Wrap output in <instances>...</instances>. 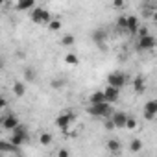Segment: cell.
Instances as JSON below:
<instances>
[{"mask_svg":"<svg viewBox=\"0 0 157 157\" xmlns=\"http://www.w3.org/2000/svg\"><path fill=\"white\" fill-rule=\"evenodd\" d=\"M87 111H89V115H93V117H98V118H111V115H113V107L109 105V104H96V105H89L87 107Z\"/></svg>","mask_w":157,"mask_h":157,"instance_id":"1","label":"cell"},{"mask_svg":"<svg viewBox=\"0 0 157 157\" xmlns=\"http://www.w3.org/2000/svg\"><path fill=\"white\" fill-rule=\"evenodd\" d=\"M28 140V129L22 126V124H19L13 131H11V137H10V142L13 144V146H17V148H21L24 142Z\"/></svg>","mask_w":157,"mask_h":157,"instance_id":"2","label":"cell"},{"mask_svg":"<svg viewBox=\"0 0 157 157\" xmlns=\"http://www.w3.org/2000/svg\"><path fill=\"white\" fill-rule=\"evenodd\" d=\"M126 83H128V76L124 72H120V70H115V72H111L107 76V85L113 87V89H118L120 91Z\"/></svg>","mask_w":157,"mask_h":157,"instance_id":"3","label":"cell"},{"mask_svg":"<svg viewBox=\"0 0 157 157\" xmlns=\"http://www.w3.org/2000/svg\"><path fill=\"white\" fill-rule=\"evenodd\" d=\"M74 120H76V113L67 111V113H61V115L56 118V126H57L59 129H63V131H68V126H70Z\"/></svg>","mask_w":157,"mask_h":157,"instance_id":"4","label":"cell"},{"mask_svg":"<svg viewBox=\"0 0 157 157\" xmlns=\"http://www.w3.org/2000/svg\"><path fill=\"white\" fill-rule=\"evenodd\" d=\"M32 21L33 22H37V24H48L50 21H52V15L46 11V10H43V8H33V11H32Z\"/></svg>","mask_w":157,"mask_h":157,"instance_id":"5","label":"cell"},{"mask_svg":"<svg viewBox=\"0 0 157 157\" xmlns=\"http://www.w3.org/2000/svg\"><path fill=\"white\" fill-rule=\"evenodd\" d=\"M111 122H113L115 129H117V128H118V129H122V128H126L128 115H126V113H122V111H113V115H111Z\"/></svg>","mask_w":157,"mask_h":157,"instance_id":"6","label":"cell"},{"mask_svg":"<svg viewBox=\"0 0 157 157\" xmlns=\"http://www.w3.org/2000/svg\"><path fill=\"white\" fill-rule=\"evenodd\" d=\"M102 93H104L105 104H109V105H111V104H115V102L118 100V96H120V91H118V89H113V87H109V85H107Z\"/></svg>","mask_w":157,"mask_h":157,"instance_id":"7","label":"cell"},{"mask_svg":"<svg viewBox=\"0 0 157 157\" xmlns=\"http://www.w3.org/2000/svg\"><path fill=\"white\" fill-rule=\"evenodd\" d=\"M19 124H21V122H19L17 115H13V113H10V115H4V120H2V128H4V129H10V131H13V129H15Z\"/></svg>","mask_w":157,"mask_h":157,"instance_id":"8","label":"cell"},{"mask_svg":"<svg viewBox=\"0 0 157 157\" xmlns=\"http://www.w3.org/2000/svg\"><path fill=\"white\" fill-rule=\"evenodd\" d=\"M155 44H157V41H155V37L151 33L139 39V48L140 50H151V48H155Z\"/></svg>","mask_w":157,"mask_h":157,"instance_id":"9","label":"cell"},{"mask_svg":"<svg viewBox=\"0 0 157 157\" xmlns=\"http://www.w3.org/2000/svg\"><path fill=\"white\" fill-rule=\"evenodd\" d=\"M140 28V22L135 15H128V22H126V32L128 33H137V30Z\"/></svg>","mask_w":157,"mask_h":157,"instance_id":"10","label":"cell"},{"mask_svg":"<svg viewBox=\"0 0 157 157\" xmlns=\"http://www.w3.org/2000/svg\"><path fill=\"white\" fill-rule=\"evenodd\" d=\"M0 151H6V153H15V155H19L21 148L13 146L10 140H0Z\"/></svg>","mask_w":157,"mask_h":157,"instance_id":"11","label":"cell"},{"mask_svg":"<svg viewBox=\"0 0 157 157\" xmlns=\"http://www.w3.org/2000/svg\"><path fill=\"white\" fill-rule=\"evenodd\" d=\"M105 35H107V33H105L104 30H94V32H93V41H94L96 44H100L102 48H105V46H104V44H105V43H104V41H105Z\"/></svg>","mask_w":157,"mask_h":157,"instance_id":"12","label":"cell"},{"mask_svg":"<svg viewBox=\"0 0 157 157\" xmlns=\"http://www.w3.org/2000/svg\"><path fill=\"white\" fill-rule=\"evenodd\" d=\"M96 104H105V98H104L102 91H96L89 96V105H96Z\"/></svg>","mask_w":157,"mask_h":157,"instance_id":"13","label":"cell"},{"mask_svg":"<svg viewBox=\"0 0 157 157\" xmlns=\"http://www.w3.org/2000/svg\"><path fill=\"white\" fill-rule=\"evenodd\" d=\"M13 93H15V96H24L26 94V85H24V82H21V80H17V82H13Z\"/></svg>","mask_w":157,"mask_h":157,"instance_id":"14","label":"cell"},{"mask_svg":"<svg viewBox=\"0 0 157 157\" xmlns=\"http://www.w3.org/2000/svg\"><path fill=\"white\" fill-rule=\"evenodd\" d=\"M39 142H41L43 146H50V144L54 142V135L48 133V131H43V133L39 135Z\"/></svg>","mask_w":157,"mask_h":157,"instance_id":"15","label":"cell"},{"mask_svg":"<svg viewBox=\"0 0 157 157\" xmlns=\"http://www.w3.org/2000/svg\"><path fill=\"white\" fill-rule=\"evenodd\" d=\"M144 113L157 115V100H148V102H146V105H144Z\"/></svg>","mask_w":157,"mask_h":157,"instance_id":"16","label":"cell"},{"mask_svg":"<svg viewBox=\"0 0 157 157\" xmlns=\"http://www.w3.org/2000/svg\"><path fill=\"white\" fill-rule=\"evenodd\" d=\"M133 89L135 93H142L144 91V80H142V76H135V80H133Z\"/></svg>","mask_w":157,"mask_h":157,"instance_id":"17","label":"cell"},{"mask_svg":"<svg viewBox=\"0 0 157 157\" xmlns=\"http://www.w3.org/2000/svg\"><path fill=\"white\" fill-rule=\"evenodd\" d=\"M22 74H24V82H35V70L32 67H24Z\"/></svg>","mask_w":157,"mask_h":157,"instance_id":"18","label":"cell"},{"mask_svg":"<svg viewBox=\"0 0 157 157\" xmlns=\"http://www.w3.org/2000/svg\"><path fill=\"white\" fill-rule=\"evenodd\" d=\"M74 41H76V39H74L72 33H65V35L61 37V44H63V46H72Z\"/></svg>","mask_w":157,"mask_h":157,"instance_id":"19","label":"cell"},{"mask_svg":"<svg viewBox=\"0 0 157 157\" xmlns=\"http://www.w3.org/2000/svg\"><path fill=\"white\" fill-rule=\"evenodd\" d=\"M129 150L135 151V153L140 151V150H142V140H140V139H133V140L129 142Z\"/></svg>","mask_w":157,"mask_h":157,"instance_id":"20","label":"cell"},{"mask_svg":"<svg viewBox=\"0 0 157 157\" xmlns=\"http://www.w3.org/2000/svg\"><path fill=\"white\" fill-rule=\"evenodd\" d=\"M126 22H128V15H120V17L117 19V28H118L120 32H126Z\"/></svg>","mask_w":157,"mask_h":157,"instance_id":"21","label":"cell"},{"mask_svg":"<svg viewBox=\"0 0 157 157\" xmlns=\"http://www.w3.org/2000/svg\"><path fill=\"white\" fill-rule=\"evenodd\" d=\"M33 8H35L33 0H26V2H19L17 4V10H33Z\"/></svg>","mask_w":157,"mask_h":157,"instance_id":"22","label":"cell"},{"mask_svg":"<svg viewBox=\"0 0 157 157\" xmlns=\"http://www.w3.org/2000/svg\"><path fill=\"white\" fill-rule=\"evenodd\" d=\"M107 148H109V151H118V150H120V142L115 140V139H111V140L107 142Z\"/></svg>","mask_w":157,"mask_h":157,"instance_id":"23","label":"cell"},{"mask_svg":"<svg viewBox=\"0 0 157 157\" xmlns=\"http://www.w3.org/2000/svg\"><path fill=\"white\" fill-rule=\"evenodd\" d=\"M61 28V22L57 21V19H52L50 22H48V30H52V32H57Z\"/></svg>","mask_w":157,"mask_h":157,"instance_id":"24","label":"cell"},{"mask_svg":"<svg viewBox=\"0 0 157 157\" xmlns=\"http://www.w3.org/2000/svg\"><path fill=\"white\" fill-rule=\"evenodd\" d=\"M65 63H68V65H78V56H76V54H67V56H65Z\"/></svg>","mask_w":157,"mask_h":157,"instance_id":"25","label":"cell"},{"mask_svg":"<svg viewBox=\"0 0 157 157\" xmlns=\"http://www.w3.org/2000/svg\"><path fill=\"white\" fill-rule=\"evenodd\" d=\"M65 85H67V80H52V87H54V89H57V91H59V89H63Z\"/></svg>","mask_w":157,"mask_h":157,"instance_id":"26","label":"cell"},{"mask_svg":"<svg viewBox=\"0 0 157 157\" xmlns=\"http://www.w3.org/2000/svg\"><path fill=\"white\" fill-rule=\"evenodd\" d=\"M126 128H128V129H135V128H137V120H135L133 117H129V115H128V122H126Z\"/></svg>","mask_w":157,"mask_h":157,"instance_id":"27","label":"cell"},{"mask_svg":"<svg viewBox=\"0 0 157 157\" xmlns=\"http://www.w3.org/2000/svg\"><path fill=\"white\" fill-rule=\"evenodd\" d=\"M150 28L148 26H140L139 30H137V33H139V37H146V35H150V32H148Z\"/></svg>","mask_w":157,"mask_h":157,"instance_id":"28","label":"cell"},{"mask_svg":"<svg viewBox=\"0 0 157 157\" xmlns=\"http://www.w3.org/2000/svg\"><path fill=\"white\" fill-rule=\"evenodd\" d=\"M104 126H105V129H107V131H111V129H115V126H113V122H111V118H105V120H104Z\"/></svg>","mask_w":157,"mask_h":157,"instance_id":"29","label":"cell"},{"mask_svg":"<svg viewBox=\"0 0 157 157\" xmlns=\"http://www.w3.org/2000/svg\"><path fill=\"white\" fill-rule=\"evenodd\" d=\"M56 157H68V150H65V148H59Z\"/></svg>","mask_w":157,"mask_h":157,"instance_id":"30","label":"cell"},{"mask_svg":"<svg viewBox=\"0 0 157 157\" xmlns=\"http://www.w3.org/2000/svg\"><path fill=\"white\" fill-rule=\"evenodd\" d=\"M113 6H115V8H122L124 2H122V0H117V2H113Z\"/></svg>","mask_w":157,"mask_h":157,"instance_id":"31","label":"cell"},{"mask_svg":"<svg viewBox=\"0 0 157 157\" xmlns=\"http://www.w3.org/2000/svg\"><path fill=\"white\" fill-rule=\"evenodd\" d=\"M144 118H146V120H153V118H155V115H150V113H144Z\"/></svg>","mask_w":157,"mask_h":157,"instance_id":"32","label":"cell"},{"mask_svg":"<svg viewBox=\"0 0 157 157\" xmlns=\"http://www.w3.org/2000/svg\"><path fill=\"white\" fill-rule=\"evenodd\" d=\"M4 105H6V100H4V98H2V96H0V109H2V107H4Z\"/></svg>","mask_w":157,"mask_h":157,"instance_id":"33","label":"cell"},{"mask_svg":"<svg viewBox=\"0 0 157 157\" xmlns=\"http://www.w3.org/2000/svg\"><path fill=\"white\" fill-rule=\"evenodd\" d=\"M4 68V59H2V56H0V70Z\"/></svg>","mask_w":157,"mask_h":157,"instance_id":"34","label":"cell"},{"mask_svg":"<svg viewBox=\"0 0 157 157\" xmlns=\"http://www.w3.org/2000/svg\"><path fill=\"white\" fill-rule=\"evenodd\" d=\"M2 120H4V117H0V126H2Z\"/></svg>","mask_w":157,"mask_h":157,"instance_id":"35","label":"cell"}]
</instances>
